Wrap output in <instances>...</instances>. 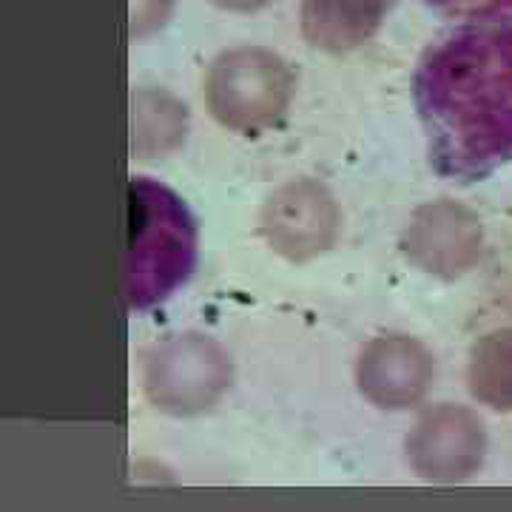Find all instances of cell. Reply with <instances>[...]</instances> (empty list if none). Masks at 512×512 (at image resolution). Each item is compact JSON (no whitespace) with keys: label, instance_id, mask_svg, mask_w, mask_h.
I'll list each match as a JSON object with an SVG mask.
<instances>
[{"label":"cell","instance_id":"cell-1","mask_svg":"<svg viewBox=\"0 0 512 512\" xmlns=\"http://www.w3.org/2000/svg\"><path fill=\"white\" fill-rule=\"evenodd\" d=\"M413 103L430 165L476 183L512 163V23L464 26L421 55Z\"/></svg>","mask_w":512,"mask_h":512},{"label":"cell","instance_id":"cell-2","mask_svg":"<svg viewBox=\"0 0 512 512\" xmlns=\"http://www.w3.org/2000/svg\"><path fill=\"white\" fill-rule=\"evenodd\" d=\"M126 296L143 313L183 285L197 262V225L185 202L148 177L131 180Z\"/></svg>","mask_w":512,"mask_h":512},{"label":"cell","instance_id":"cell-3","mask_svg":"<svg viewBox=\"0 0 512 512\" xmlns=\"http://www.w3.org/2000/svg\"><path fill=\"white\" fill-rule=\"evenodd\" d=\"M291 72L265 49H237L222 55L208 74V103L225 126H254L288 103Z\"/></svg>","mask_w":512,"mask_h":512},{"label":"cell","instance_id":"cell-4","mask_svg":"<svg viewBox=\"0 0 512 512\" xmlns=\"http://www.w3.org/2000/svg\"><path fill=\"white\" fill-rule=\"evenodd\" d=\"M393 0H305L302 32L325 52H348L379 29Z\"/></svg>","mask_w":512,"mask_h":512},{"label":"cell","instance_id":"cell-5","mask_svg":"<svg viewBox=\"0 0 512 512\" xmlns=\"http://www.w3.org/2000/svg\"><path fill=\"white\" fill-rule=\"evenodd\" d=\"M444 18L461 20L470 26L484 23H512V0H424Z\"/></svg>","mask_w":512,"mask_h":512},{"label":"cell","instance_id":"cell-6","mask_svg":"<svg viewBox=\"0 0 512 512\" xmlns=\"http://www.w3.org/2000/svg\"><path fill=\"white\" fill-rule=\"evenodd\" d=\"M214 3L222 6V9H231V12H254V9L271 3V0H214Z\"/></svg>","mask_w":512,"mask_h":512}]
</instances>
